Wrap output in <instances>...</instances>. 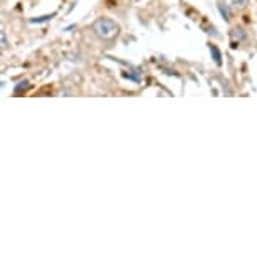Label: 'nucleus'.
Returning <instances> with one entry per match:
<instances>
[{
	"mask_svg": "<svg viewBox=\"0 0 257 257\" xmlns=\"http://www.w3.org/2000/svg\"><path fill=\"white\" fill-rule=\"evenodd\" d=\"M232 4H234L235 7H245L247 6V0H232Z\"/></svg>",
	"mask_w": 257,
	"mask_h": 257,
	"instance_id": "6",
	"label": "nucleus"
},
{
	"mask_svg": "<svg viewBox=\"0 0 257 257\" xmlns=\"http://www.w3.org/2000/svg\"><path fill=\"white\" fill-rule=\"evenodd\" d=\"M0 39H2V49H6L9 44H7V37H6V32L4 31H2V34H0Z\"/></svg>",
	"mask_w": 257,
	"mask_h": 257,
	"instance_id": "7",
	"label": "nucleus"
},
{
	"mask_svg": "<svg viewBox=\"0 0 257 257\" xmlns=\"http://www.w3.org/2000/svg\"><path fill=\"white\" fill-rule=\"evenodd\" d=\"M93 32L101 41H111L119 34V26L109 17H99L93 24Z\"/></svg>",
	"mask_w": 257,
	"mask_h": 257,
	"instance_id": "1",
	"label": "nucleus"
},
{
	"mask_svg": "<svg viewBox=\"0 0 257 257\" xmlns=\"http://www.w3.org/2000/svg\"><path fill=\"white\" fill-rule=\"evenodd\" d=\"M232 37L239 39V41H244V39H245V34H244V31H242L240 27H235L234 31H232Z\"/></svg>",
	"mask_w": 257,
	"mask_h": 257,
	"instance_id": "4",
	"label": "nucleus"
},
{
	"mask_svg": "<svg viewBox=\"0 0 257 257\" xmlns=\"http://www.w3.org/2000/svg\"><path fill=\"white\" fill-rule=\"evenodd\" d=\"M52 17H54V14H51V16H44V17H36V19H31V22H32V24H42V22L51 21Z\"/></svg>",
	"mask_w": 257,
	"mask_h": 257,
	"instance_id": "5",
	"label": "nucleus"
},
{
	"mask_svg": "<svg viewBox=\"0 0 257 257\" xmlns=\"http://www.w3.org/2000/svg\"><path fill=\"white\" fill-rule=\"evenodd\" d=\"M210 54H212V59L215 61V64H217V66H220V64H222V54H220L219 47L210 44Z\"/></svg>",
	"mask_w": 257,
	"mask_h": 257,
	"instance_id": "2",
	"label": "nucleus"
},
{
	"mask_svg": "<svg viewBox=\"0 0 257 257\" xmlns=\"http://www.w3.org/2000/svg\"><path fill=\"white\" fill-rule=\"evenodd\" d=\"M219 11L222 14V17H224L225 21H229V19H230V11H229V7H227L225 4L219 2Z\"/></svg>",
	"mask_w": 257,
	"mask_h": 257,
	"instance_id": "3",
	"label": "nucleus"
}]
</instances>
